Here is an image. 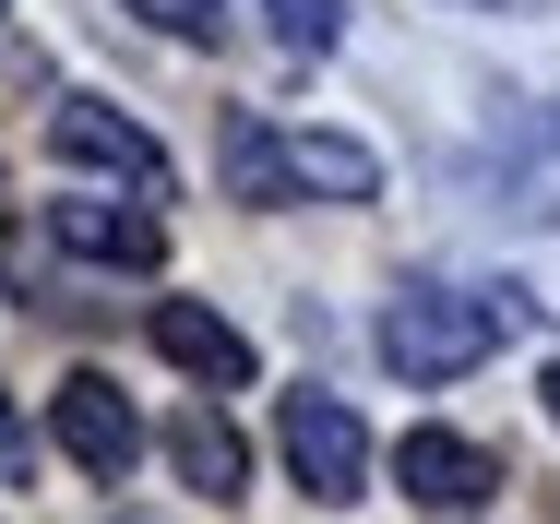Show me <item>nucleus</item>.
I'll use <instances>...</instances> for the list:
<instances>
[{
    "mask_svg": "<svg viewBox=\"0 0 560 524\" xmlns=\"http://www.w3.org/2000/svg\"><path fill=\"white\" fill-rule=\"evenodd\" d=\"M525 322V299H465V287H406L382 311V370L394 382H465L501 334Z\"/></svg>",
    "mask_w": 560,
    "mask_h": 524,
    "instance_id": "obj_1",
    "label": "nucleus"
},
{
    "mask_svg": "<svg viewBox=\"0 0 560 524\" xmlns=\"http://www.w3.org/2000/svg\"><path fill=\"white\" fill-rule=\"evenodd\" d=\"M275 441H287V477H299L311 501H358V489H370V429H358L346 394H287Z\"/></svg>",
    "mask_w": 560,
    "mask_h": 524,
    "instance_id": "obj_2",
    "label": "nucleus"
},
{
    "mask_svg": "<svg viewBox=\"0 0 560 524\" xmlns=\"http://www.w3.org/2000/svg\"><path fill=\"white\" fill-rule=\"evenodd\" d=\"M48 429H60V453H72L84 477H108V489L143 465V418H131V394H119L108 370H72V382L48 394Z\"/></svg>",
    "mask_w": 560,
    "mask_h": 524,
    "instance_id": "obj_3",
    "label": "nucleus"
},
{
    "mask_svg": "<svg viewBox=\"0 0 560 524\" xmlns=\"http://www.w3.org/2000/svg\"><path fill=\"white\" fill-rule=\"evenodd\" d=\"M48 155L108 167V179H131V191H167V143H155L143 119H119L108 96H60V107H48Z\"/></svg>",
    "mask_w": 560,
    "mask_h": 524,
    "instance_id": "obj_4",
    "label": "nucleus"
},
{
    "mask_svg": "<svg viewBox=\"0 0 560 524\" xmlns=\"http://www.w3.org/2000/svg\"><path fill=\"white\" fill-rule=\"evenodd\" d=\"M394 477H406L418 513H477V501L501 489V453L465 441V429H406V441H394Z\"/></svg>",
    "mask_w": 560,
    "mask_h": 524,
    "instance_id": "obj_5",
    "label": "nucleus"
},
{
    "mask_svg": "<svg viewBox=\"0 0 560 524\" xmlns=\"http://www.w3.org/2000/svg\"><path fill=\"white\" fill-rule=\"evenodd\" d=\"M143 334H155V358H167V370H191V382H215V394L250 382V334H238L226 311H203V299H155Z\"/></svg>",
    "mask_w": 560,
    "mask_h": 524,
    "instance_id": "obj_6",
    "label": "nucleus"
},
{
    "mask_svg": "<svg viewBox=\"0 0 560 524\" xmlns=\"http://www.w3.org/2000/svg\"><path fill=\"white\" fill-rule=\"evenodd\" d=\"M48 238H60L72 263H119V275H155V263H167V226L143 203H48Z\"/></svg>",
    "mask_w": 560,
    "mask_h": 524,
    "instance_id": "obj_7",
    "label": "nucleus"
},
{
    "mask_svg": "<svg viewBox=\"0 0 560 524\" xmlns=\"http://www.w3.org/2000/svg\"><path fill=\"white\" fill-rule=\"evenodd\" d=\"M215 155H226V191H238V203H299V167H287V131H275V119L226 107Z\"/></svg>",
    "mask_w": 560,
    "mask_h": 524,
    "instance_id": "obj_8",
    "label": "nucleus"
},
{
    "mask_svg": "<svg viewBox=\"0 0 560 524\" xmlns=\"http://www.w3.org/2000/svg\"><path fill=\"white\" fill-rule=\"evenodd\" d=\"M167 465H179V477H191L203 501H238V489H250V441H238V429H226L215 406H191V418L167 429Z\"/></svg>",
    "mask_w": 560,
    "mask_h": 524,
    "instance_id": "obj_9",
    "label": "nucleus"
},
{
    "mask_svg": "<svg viewBox=\"0 0 560 524\" xmlns=\"http://www.w3.org/2000/svg\"><path fill=\"white\" fill-rule=\"evenodd\" d=\"M287 167H299V191H323V203H370V191H382V155L346 143V131H287Z\"/></svg>",
    "mask_w": 560,
    "mask_h": 524,
    "instance_id": "obj_10",
    "label": "nucleus"
},
{
    "mask_svg": "<svg viewBox=\"0 0 560 524\" xmlns=\"http://www.w3.org/2000/svg\"><path fill=\"white\" fill-rule=\"evenodd\" d=\"M131 12H143L155 36H179V48H215L226 36V0H131Z\"/></svg>",
    "mask_w": 560,
    "mask_h": 524,
    "instance_id": "obj_11",
    "label": "nucleus"
},
{
    "mask_svg": "<svg viewBox=\"0 0 560 524\" xmlns=\"http://www.w3.org/2000/svg\"><path fill=\"white\" fill-rule=\"evenodd\" d=\"M262 12H275V36H287V48H335V0H262Z\"/></svg>",
    "mask_w": 560,
    "mask_h": 524,
    "instance_id": "obj_12",
    "label": "nucleus"
},
{
    "mask_svg": "<svg viewBox=\"0 0 560 524\" xmlns=\"http://www.w3.org/2000/svg\"><path fill=\"white\" fill-rule=\"evenodd\" d=\"M0 477H24V429H12V406H0Z\"/></svg>",
    "mask_w": 560,
    "mask_h": 524,
    "instance_id": "obj_13",
    "label": "nucleus"
},
{
    "mask_svg": "<svg viewBox=\"0 0 560 524\" xmlns=\"http://www.w3.org/2000/svg\"><path fill=\"white\" fill-rule=\"evenodd\" d=\"M465 12H549V0H465Z\"/></svg>",
    "mask_w": 560,
    "mask_h": 524,
    "instance_id": "obj_14",
    "label": "nucleus"
},
{
    "mask_svg": "<svg viewBox=\"0 0 560 524\" xmlns=\"http://www.w3.org/2000/svg\"><path fill=\"white\" fill-rule=\"evenodd\" d=\"M537 394H549V418H560V358H549V382H537Z\"/></svg>",
    "mask_w": 560,
    "mask_h": 524,
    "instance_id": "obj_15",
    "label": "nucleus"
}]
</instances>
